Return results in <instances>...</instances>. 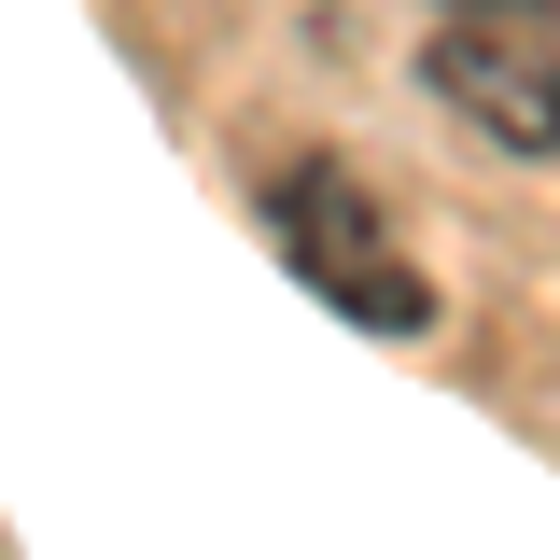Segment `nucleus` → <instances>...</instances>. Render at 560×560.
I'll use <instances>...</instances> for the list:
<instances>
[{"instance_id": "f257e3e1", "label": "nucleus", "mask_w": 560, "mask_h": 560, "mask_svg": "<svg viewBox=\"0 0 560 560\" xmlns=\"http://www.w3.org/2000/svg\"><path fill=\"white\" fill-rule=\"evenodd\" d=\"M267 224H280V253H294V280H308L323 308L378 323V337H420V323H434L420 267L393 253V224H378V197H364V168H337V154H294V168L267 183Z\"/></svg>"}, {"instance_id": "f03ea898", "label": "nucleus", "mask_w": 560, "mask_h": 560, "mask_svg": "<svg viewBox=\"0 0 560 560\" xmlns=\"http://www.w3.org/2000/svg\"><path fill=\"white\" fill-rule=\"evenodd\" d=\"M420 84L504 154H560V14L547 0H448L434 43H420Z\"/></svg>"}]
</instances>
